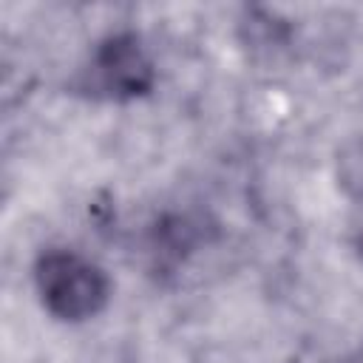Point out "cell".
Returning <instances> with one entry per match:
<instances>
[{"mask_svg":"<svg viewBox=\"0 0 363 363\" xmlns=\"http://www.w3.org/2000/svg\"><path fill=\"white\" fill-rule=\"evenodd\" d=\"M354 247H357V252L363 255V221H360L357 230H354Z\"/></svg>","mask_w":363,"mask_h":363,"instance_id":"obj_4","label":"cell"},{"mask_svg":"<svg viewBox=\"0 0 363 363\" xmlns=\"http://www.w3.org/2000/svg\"><path fill=\"white\" fill-rule=\"evenodd\" d=\"M156 74L153 62L145 54L136 34H111L99 43L91 60V82L94 94H105L111 99H133L153 88Z\"/></svg>","mask_w":363,"mask_h":363,"instance_id":"obj_2","label":"cell"},{"mask_svg":"<svg viewBox=\"0 0 363 363\" xmlns=\"http://www.w3.org/2000/svg\"><path fill=\"white\" fill-rule=\"evenodd\" d=\"M337 184L354 201H363V136H352L337 150Z\"/></svg>","mask_w":363,"mask_h":363,"instance_id":"obj_3","label":"cell"},{"mask_svg":"<svg viewBox=\"0 0 363 363\" xmlns=\"http://www.w3.org/2000/svg\"><path fill=\"white\" fill-rule=\"evenodd\" d=\"M34 281L45 309L60 320L94 318L111 295L108 275L88 258L68 250L43 252L34 267Z\"/></svg>","mask_w":363,"mask_h":363,"instance_id":"obj_1","label":"cell"}]
</instances>
